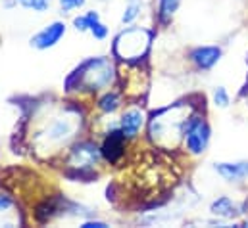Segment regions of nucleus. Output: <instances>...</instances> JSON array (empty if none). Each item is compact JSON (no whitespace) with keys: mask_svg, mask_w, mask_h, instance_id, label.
I'll return each mask as SVG.
<instances>
[{"mask_svg":"<svg viewBox=\"0 0 248 228\" xmlns=\"http://www.w3.org/2000/svg\"><path fill=\"white\" fill-rule=\"evenodd\" d=\"M116 79V69L108 57H89L81 61L65 79V90H85V92H100L112 86Z\"/></svg>","mask_w":248,"mask_h":228,"instance_id":"nucleus-1","label":"nucleus"},{"mask_svg":"<svg viewBox=\"0 0 248 228\" xmlns=\"http://www.w3.org/2000/svg\"><path fill=\"white\" fill-rule=\"evenodd\" d=\"M190 115L185 114V104H175L166 110H160L148 121V134L164 150L173 148L185 132V125Z\"/></svg>","mask_w":248,"mask_h":228,"instance_id":"nucleus-2","label":"nucleus"},{"mask_svg":"<svg viewBox=\"0 0 248 228\" xmlns=\"http://www.w3.org/2000/svg\"><path fill=\"white\" fill-rule=\"evenodd\" d=\"M79 123H81V119L69 112L52 115L35 134V140H33L35 148L39 152H46V154L60 150L65 144H69V140L75 136Z\"/></svg>","mask_w":248,"mask_h":228,"instance_id":"nucleus-3","label":"nucleus"},{"mask_svg":"<svg viewBox=\"0 0 248 228\" xmlns=\"http://www.w3.org/2000/svg\"><path fill=\"white\" fill-rule=\"evenodd\" d=\"M152 33L144 27H129L122 31L114 41V56L124 61H137L148 54Z\"/></svg>","mask_w":248,"mask_h":228,"instance_id":"nucleus-4","label":"nucleus"},{"mask_svg":"<svg viewBox=\"0 0 248 228\" xmlns=\"http://www.w3.org/2000/svg\"><path fill=\"white\" fill-rule=\"evenodd\" d=\"M210 138H212V128H210L208 121L202 115L190 114L185 125V132H183L186 150L192 156H200V154H204L208 150Z\"/></svg>","mask_w":248,"mask_h":228,"instance_id":"nucleus-5","label":"nucleus"},{"mask_svg":"<svg viewBox=\"0 0 248 228\" xmlns=\"http://www.w3.org/2000/svg\"><path fill=\"white\" fill-rule=\"evenodd\" d=\"M102 159V152L96 144L93 142H79L77 146H73V150L69 152V157H67V165L71 169L83 174L87 171H93Z\"/></svg>","mask_w":248,"mask_h":228,"instance_id":"nucleus-6","label":"nucleus"},{"mask_svg":"<svg viewBox=\"0 0 248 228\" xmlns=\"http://www.w3.org/2000/svg\"><path fill=\"white\" fill-rule=\"evenodd\" d=\"M65 31H67V25L63 21H52L45 25L37 35H33L29 43L37 50H48V48H54L62 41L65 37Z\"/></svg>","mask_w":248,"mask_h":228,"instance_id":"nucleus-7","label":"nucleus"},{"mask_svg":"<svg viewBox=\"0 0 248 228\" xmlns=\"http://www.w3.org/2000/svg\"><path fill=\"white\" fill-rule=\"evenodd\" d=\"M127 140H129V138L125 136L124 130H122L120 125H118V128H114V130L108 132L104 144L100 146L102 157H104L108 163H112V165L120 163L125 156V142H127Z\"/></svg>","mask_w":248,"mask_h":228,"instance_id":"nucleus-8","label":"nucleus"},{"mask_svg":"<svg viewBox=\"0 0 248 228\" xmlns=\"http://www.w3.org/2000/svg\"><path fill=\"white\" fill-rule=\"evenodd\" d=\"M221 54H223V50L219 46H194L188 52V57L196 65V69L210 71L221 59Z\"/></svg>","mask_w":248,"mask_h":228,"instance_id":"nucleus-9","label":"nucleus"},{"mask_svg":"<svg viewBox=\"0 0 248 228\" xmlns=\"http://www.w3.org/2000/svg\"><path fill=\"white\" fill-rule=\"evenodd\" d=\"M214 171L227 182H245V180H248V159L219 161V163L214 165Z\"/></svg>","mask_w":248,"mask_h":228,"instance_id":"nucleus-10","label":"nucleus"},{"mask_svg":"<svg viewBox=\"0 0 248 228\" xmlns=\"http://www.w3.org/2000/svg\"><path fill=\"white\" fill-rule=\"evenodd\" d=\"M142 125H144V112L140 108H129L120 119V128L124 130L127 138H135L140 132Z\"/></svg>","mask_w":248,"mask_h":228,"instance_id":"nucleus-11","label":"nucleus"},{"mask_svg":"<svg viewBox=\"0 0 248 228\" xmlns=\"http://www.w3.org/2000/svg\"><path fill=\"white\" fill-rule=\"evenodd\" d=\"M210 211H212V215H216L219 219H225V221L243 215V207H239L229 196H221V198L214 200L212 205H210Z\"/></svg>","mask_w":248,"mask_h":228,"instance_id":"nucleus-12","label":"nucleus"},{"mask_svg":"<svg viewBox=\"0 0 248 228\" xmlns=\"http://www.w3.org/2000/svg\"><path fill=\"white\" fill-rule=\"evenodd\" d=\"M98 19H100V14L94 12V10H89V12H85V14L73 17V27H75V31H79V33H89L91 27H93Z\"/></svg>","mask_w":248,"mask_h":228,"instance_id":"nucleus-13","label":"nucleus"},{"mask_svg":"<svg viewBox=\"0 0 248 228\" xmlns=\"http://www.w3.org/2000/svg\"><path fill=\"white\" fill-rule=\"evenodd\" d=\"M179 4H181V0H158V17H160V23L168 25L171 21V17L175 15Z\"/></svg>","mask_w":248,"mask_h":228,"instance_id":"nucleus-14","label":"nucleus"},{"mask_svg":"<svg viewBox=\"0 0 248 228\" xmlns=\"http://www.w3.org/2000/svg\"><path fill=\"white\" fill-rule=\"evenodd\" d=\"M120 94H116V92H104L102 96H100V100H98V108L104 112V114H114L118 108H120Z\"/></svg>","mask_w":248,"mask_h":228,"instance_id":"nucleus-15","label":"nucleus"},{"mask_svg":"<svg viewBox=\"0 0 248 228\" xmlns=\"http://www.w3.org/2000/svg\"><path fill=\"white\" fill-rule=\"evenodd\" d=\"M140 10H142V2H140V0H127L125 10H124V15H122V23H124V25L133 23V21L139 17Z\"/></svg>","mask_w":248,"mask_h":228,"instance_id":"nucleus-16","label":"nucleus"},{"mask_svg":"<svg viewBox=\"0 0 248 228\" xmlns=\"http://www.w3.org/2000/svg\"><path fill=\"white\" fill-rule=\"evenodd\" d=\"M16 2H17L21 8L31 10V12H39V14L46 12L48 6H50V0H16Z\"/></svg>","mask_w":248,"mask_h":228,"instance_id":"nucleus-17","label":"nucleus"},{"mask_svg":"<svg viewBox=\"0 0 248 228\" xmlns=\"http://www.w3.org/2000/svg\"><path fill=\"white\" fill-rule=\"evenodd\" d=\"M212 98H214V104L217 108H229V104H231V96H229L225 86H216Z\"/></svg>","mask_w":248,"mask_h":228,"instance_id":"nucleus-18","label":"nucleus"},{"mask_svg":"<svg viewBox=\"0 0 248 228\" xmlns=\"http://www.w3.org/2000/svg\"><path fill=\"white\" fill-rule=\"evenodd\" d=\"M89 33H91V35H93L96 41H104V39L108 37L110 29H108V27L102 23V19H98V21H96V23L91 27V31H89Z\"/></svg>","mask_w":248,"mask_h":228,"instance_id":"nucleus-19","label":"nucleus"},{"mask_svg":"<svg viewBox=\"0 0 248 228\" xmlns=\"http://www.w3.org/2000/svg\"><path fill=\"white\" fill-rule=\"evenodd\" d=\"M58 2H60V8H62L63 14H67V12H71V10L83 8L87 0H58Z\"/></svg>","mask_w":248,"mask_h":228,"instance_id":"nucleus-20","label":"nucleus"},{"mask_svg":"<svg viewBox=\"0 0 248 228\" xmlns=\"http://www.w3.org/2000/svg\"><path fill=\"white\" fill-rule=\"evenodd\" d=\"M110 225L104 221H85L81 223V228H108Z\"/></svg>","mask_w":248,"mask_h":228,"instance_id":"nucleus-21","label":"nucleus"},{"mask_svg":"<svg viewBox=\"0 0 248 228\" xmlns=\"http://www.w3.org/2000/svg\"><path fill=\"white\" fill-rule=\"evenodd\" d=\"M247 227H248V221H247Z\"/></svg>","mask_w":248,"mask_h":228,"instance_id":"nucleus-22","label":"nucleus"}]
</instances>
